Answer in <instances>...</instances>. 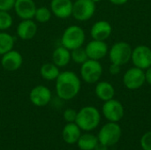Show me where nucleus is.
<instances>
[{
	"label": "nucleus",
	"mask_w": 151,
	"mask_h": 150,
	"mask_svg": "<svg viewBox=\"0 0 151 150\" xmlns=\"http://www.w3.org/2000/svg\"><path fill=\"white\" fill-rule=\"evenodd\" d=\"M81 88V79L72 71L62 72L56 79V92L62 100L69 101L73 99L80 93Z\"/></svg>",
	"instance_id": "1"
},
{
	"label": "nucleus",
	"mask_w": 151,
	"mask_h": 150,
	"mask_svg": "<svg viewBox=\"0 0 151 150\" xmlns=\"http://www.w3.org/2000/svg\"><path fill=\"white\" fill-rule=\"evenodd\" d=\"M101 114L94 106H85L77 112L75 123L78 126L86 132L95 130L100 124Z\"/></svg>",
	"instance_id": "2"
},
{
	"label": "nucleus",
	"mask_w": 151,
	"mask_h": 150,
	"mask_svg": "<svg viewBox=\"0 0 151 150\" xmlns=\"http://www.w3.org/2000/svg\"><path fill=\"white\" fill-rule=\"evenodd\" d=\"M86 40V35L84 30L77 25H72L67 27L62 36L61 44L69 50L82 47Z\"/></svg>",
	"instance_id": "3"
},
{
	"label": "nucleus",
	"mask_w": 151,
	"mask_h": 150,
	"mask_svg": "<svg viewBox=\"0 0 151 150\" xmlns=\"http://www.w3.org/2000/svg\"><path fill=\"white\" fill-rule=\"evenodd\" d=\"M122 135V130L119 125L116 122H109L103 126L100 129L97 138L100 143L111 147L117 144Z\"/></svg>",
	"instance_id": "4"
},
{
	"label": "nucleus",
	"mask_w": 151,
	"mask_h": 150,
	"mask_svg": "<svg viewBox=\"0 0 151 150\" xmlns=\"http://www.w3.org/2000/svg\"><path fill=\"white\" fill-rule=\"evenodd\" d=\"M103 74V66L98 60L88 59L81 64V79L89 84L97 82Z\"/></svg>",
	"instance_id": "5"
},
{
	"label": "nucleus",
	"mask_w": 151,
	"mask_h": 150,
	"mask_svg": "<svg viewBox=\"0 0 151 150\" xmlns=\"http://www.w3.org/2000/svg\"><path fill=\"white\" fill-rule=\"evenodd\" d=\"M132 48L125 42H116L110 50V60L111 64L122 65L128 63L132 57Z\"/></svg>",
	"instance_id": "6"
},
{
	"label": "nucleus",
	"mask_w": 151,
	"mask_h": 150,
	"mask_svg": "<svg viewBox=\"0 0 151 150\" xmlns=\"http://www.w3.org/2000/svg\"><path fill=\"white\" fill-rule=\"evenodd\" d=\"M96 11V3L92 0H75L73 4L72 16L79 21L91 19Z\"/></svg>",
	"instance_id": "7"
},
{
	"label": "nucleus",
	"mask_w": 151,
	"mask_h": 150,
	"mask_svg": "<svg viewBox=\"0 0 151 150\" xmlns=\"http://www.w3.org/2000/svg\"><path fill=\"white\" fill-rule=\"evenodd\" d=\"M103 115L109 122H116L120 121L124 117V107L122 103L115 99H111L109 101L104 102L103 108Z\"/></svg>",
	"instance_id": "8"
},
{
	"label": "nucleus",
	"mask_w": 151,
	"mask_h": 150,
	"mask_svg": "<svg viewBox=\"0 0 151 150\" xmlns=\"http://www.w3.org/2000/svg\"><path fill=\"white\" fill-rule=\"evenodd\" d=\"M145 80V72H143V70L135 66L128 69L124 74L123 78L124 85L131 90L142 88Z\"/></svg>",
	"instance_id": "9"
},
{
	"label": "nucleus",
	"mask_w": 151,
	"mask_h": 150,
	"mask_svg": "<svg viewBox=\"0 0 151 150\" xmlns=\"http://www.w3.org/2000/svg\"><path fill=\"white\" fill-rule=\"evenodd\" d=\"M52 98L50 89L43 85L34 87L29 93L30 102L36 107H43L50 103Z\"/></svg>",
	"instance_id": "10"
},
{
	"label": "nucleus",
	"mask_w": 151,
	"mask_h": 150,
	"mask_svg": "<svg viewBox=\"0 0 151 150\" xmlns=\"http://www.w3.org/2000/svg\"><path fill=\"white\" fill-rule=\"evenodd\" d=\"M131 59L135 67L142 70L148 69L151 66V50L148 46H137L132 51Z\"/></svg>",
	"instance_id": "11"
},
{
	"label": "nucleus",
	"mask_w": 151,
	"mask_h": 150,
	"mask_svg": "<svg viewBox=\"0 0 151 150\" xmlns=\"http://www.w3.org/2000/svg\"><path fill=\"white\" fill-rule=\"evenodd\" d=\"M23 64L22 55L15 50H12L2 55L1 65L7 72H15L19 70Z\"/></svg>",
	"instance_id": "12"
},
{
	"label": "nucleus",
	"mask_w": 151,
	"mask_h": 150,
	"mask_svg": "<svg viewBox=\"0 0 151 150\" xmlns=\"http://www.w3.org/2000/svg\"><path fill=\"white\" fill-rule=\"evenodd\" d=\"M36 8L34 0H16L13 7L16 15L21 19H34Z\"/></svg>",
	"instance_id": "13"
},
{
	"label": "nucleus",
	"mask_w": 151,
	"mask_h": 150,
	"mask_svg": "<svg viewBox=\"0 0 151 150\" xmlns=\"http://www.w3.org/2000/svg\"><path fill=\"white\" fill-rule=\"evenodd\" d=\"M72 0H51L50 9L52 15L58 19H67L72 16Z\"/></svg>",
	"instance_id": "14"
},
{
	"label": "nucleus",
	"mask_w": 151,
	"mask_h": 150,
	"mask_svg": "<svg viewBox=\"0 0 151 150\" xmlns=\"http://www.w3.org/2000/svg\"><path fill=\"white\" fill-rule=\"evenodd\" d=\"M37 24L32 19H21L16 27V34L19 38L24 41L33 39L37 34Z\"/></svg>",
	"instance_id": "15"
},
{
	"label": "nucleus",
	"mask_w": 151,
	"mask_h": 150,
	"mask_svg": "<svg viewBox=\"0 0 151 150\" xmlns=\"http://www.w3.org/2000/svg\"><path fill=\"white\" fill-rule=\"evenodd\" d=\"M85 50L88 59L94 60H100L108 53V46L104 41L93 40L87 44Z\"/></svg>",
	"instance_id": "16"
},
{
	"label": "nucleus",
	"mask_w": 151,
	"mask_h": 150,
	"mask_svg": "<svg viewBox=\"0 0 151 150\" xmlns=\"http://www.w3.org/2000/svg\"><path fill=\"white\" fill-rule=\"evenodd\" d=\"M112 28L111 24L106 20H99L96 22L90 30V34L93 40L104 41L111 34Z\"/></svg>",
	"instance_id": "17"
},
{
	"label": "nucleus",
	"mask_w": 151,
	"mask_h": 150,
	"mask_svg": "<svg viewBox=\"0 0 151 150\" xmlns=\"http://www.w3.org/2000/svg\"><path fill=\"white\" fill-rule=\"evenodd\" d=\"M81 135V129L78 126V125L75 122L67 123L64 126L62 131L63 140L67 144L77 143Z\"/></svg>",
	"instance_id": "18"
},
{
	"label": "nucleus",
	"mask_w": 151,
	"mask_h": 150,
	"mask_svg": "<svg viewBox=\"0 0 151 150\" xmlns=\"http://www.w3.org/2000/svg\"><path fill=\"white\" fill-rule=\"evenodd\" d=\"M71 61V50L64 46H59L53 50L52 63L58 67L62 68L66 66Z\"/></svg>",
	"instance_id": "19"
},
{
	"label": "nucleus",
	"mask_w": 151,
	"mask_h": 150,
	"mask_svg": "<svg viewBox=\"0 0 151 150\" xmlns=\"http://www.w3.org/2000/svg\"><path fill=\"white\" fill-rule=\"evenodd\" d=\"M95 93L100 100L106 102L111 99H113L115 95V89L111 83L107 81H101L96 84Z\"/></svg>",
	"instance_id": "20"
},
{
	"label": "nucleus",
	"mask_w": 151,
	"mask_h": 150,
	"mask_svg": "<svg viewBox=\"0 0 151 150\" xmlns=\"http://www.w3.org/2000/svg\"><path fill=\"white\" fill-rule=\"evenodd\" d=\"M59 73H60L59 67H58L52 62L45 63L40 68V75L45 80H49V81L56 80V79L58 77Z\"/></svg>",
	"instance_id": "21"
},
{
	"label": "nucleus",
	"mask_w": 151,
	"mask_h": 150,
	"mask_svg": "<svg viewBox=\"0 0 151 150\" xmlns=\"http://www.w3.org/2000/svg\"><path fill=\"white\" fill-rule=\"evenodd\" d=\"M98 142L99 141L97 136L92 133H85L81 135L77 144L78 148L81 150H94Z\"/></svg>",
	"instance_id": "22"
},
{
	"label": "nucleus",
	"mask_w": 151,
	"mask_h": 150,
	"mask_svg": "<svg viewBox=\"0 0 151 150\" xmlns=\"http://www.w3.org/2000/svg\"><path fill=\"white\" fill-rule=\"evenodd\" d=\"M14 42V37L11 34L0 31V56L13 50Z\"/></svg>",
	"instance_id": "23"
},
{
	"label": "nucleus",
	"mask_w": 151,
	"mask_h": 150,
	"mask_svg": "<svg viewBox=\"0 0 151 150\" xmlns=\"http://www.w3.org/2000/svg\"><path fill=\"white\" fill-rule=\"evenodd\" d=\"M52 16V12L50 8L47 6H41L37 7L35 13V19L39 23H47Z\"/></svg>",
	"instance_id": "24"
},
{
	"label": "nucleus",
	"mask_w": 151,
	"mask_h": 150,
	"mask_svg": "<svg viewBox=\"0 0 151 150\" xmlns=\"http://www.w3.org/2000/svg\"><path fill=\"white\" fill-rule=\"evenodd\" d=\"M88 59L85 48L80 47L71 50V60L74 63L81 65Z\"/></svg>",
	"instance_id": "25"
},
{
	"label": "nucleus",
	"mask_w": 151,
	"mask_h": 150,
	"mask_svg": "<svg viewBox=\"0 0 151 150\" xmlns=\"http://www.w3.org/2000/svg\"><path fill=\"white\" fill-rule=\"evenodd\" d=\"M12 17L9 11H0V31H6L12 26Z\"/></svg>",
	"instance_id": "26"
},
{
	"label": "nucleus",
	"mask_w": 151,
	"mask_h": 150,
	"mask_svg": "<svg viewBox=\"0 0 151 150\" xmlns=\"http://www.w3.org/2000/svg\"><path fill=\"white\" fill-rule=\"evenodd\" d=\"M140 143L143 150H151V131L145 133L142 136Z\"/></svg>",
	"instance_id": "27"
},
{
	"label": "nucleus",
	"mask_w": 151,
	"mask_h": 150,
	"mask_svg": "<svg viewBox=\"0 0 151 150\" xmlns=\"http://www.w3.org/2000/svg\"><path fill=\"white\" fill-rule=\"evenodd\" d=\"M63 117L67 123H73L77 118V111L74 109H66L64 111Z\"/></svg>",
	"instance_id": "28"
},
{
	"label": "nucleus",
	"mask_w": 151,
	"mask_h": 150,
	"mask_svg": "<svg viewBox=\"0 0 151 150\" xmlns=\"http://www.w3.org/2000/svg\"><path fill=\"white\" fill-rule=\"evenodd\" d=\"M16 0H0V11H10L13 9Z\"/></svg>",
	"instance_id": "29"
},
{
	"label": "nucleus",
	"mask_w": 151,
	"mask_h": 150,
	"mask_svg": "<svg viewBox=\"0 0 151 150\" xmlns=\"http://www.w3.org/2000/svg\"><path fill=\"white\" fill-rule=\"evenodd\" d=\"M120 65H115V64H111L110 66V72L111 74H118L120 72Z\"/></svg>",
	"instance_id": "30"
},
{
	"label": "nucleus",
	"mask_w": 151,
	"mask_h": 150,
	"mask_svg": "<svg viewBox=\"0 0 151 150\" xmlns=\"http://www.w3.org/2000/svg\"><path fill=\"white\" fill-rule=\"evenodd\" d=\"M145 80L149 84L151 85V66L147 69V71L145 72Z\"/></svg>",
	"instance_id": "31"
},
{
	"label": "nucleus",
	"mask_w": 151,
	"mask_h": 150,
	"mask_svg": "<svg viewBox=\"0 0 151 150\" xmlns=\"http://www.w3.org/2000/svg\"><path fill=\"white\" fill-rule=\"evenodd\" d=\"M108 148H109V147H107L106 145L98 142V144L96 146V148L94 149V150H108Z\"/></svg>",
	"instance_id": "32"
},
{
	"label": "nucleus",
	"mask_w": 151,
	"mask_h": 150,
	"mask_svg": "<svg viewBox=\"0 0 151 150\" xmlns=\"http://www.w3.org/2000/svg\"><path fill=\"white\" fill-rule=\"evenodd\" d=\"M128 0H110L111 3L114 4H118V5H120V4H124L127 2Z\"/></svg>",
	"instance_id": "33"
},
{
	"label": "nucleus",
	"mask_w": 151,
	"mask_h": 150,
	"mask_svg": "<svg viewBox=\"0 0 151 150\" xmlns=\"http://www.w3.org/2000/svg\"><path fill=\"white\" fill-rule=\"evenodd\" d=\"M92 1H94L95 3H98V2H100V1H102V0H92Z\"/></svg>",
	"instance_id": "34"
},
{
	"label": "nucleus",
	"mask_w": 151,
	"mask_h": 150,
	"mask_svg": "<svg viewBox=\"0 0 151 150\" xmlns=\"http://www.w3.org/2000/svg\"><path fill=\"white\" fill-rule=\"evenodd\" d=\"M136 1H140V0H136Z\"/></svg>",
	"instance_id": "35"
}]
</instances>
